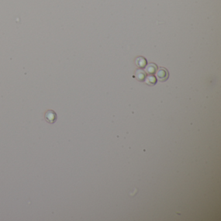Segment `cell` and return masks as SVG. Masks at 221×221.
<instances>
[{"label": "cell", "mask_w": 221, "mask_h": 221, "mask_svg": "<svg viewBox=\"0 0 221 221\" xmlns=\"http://www.w3.org/2000/svg\"><path fill=\"white\" fill-rule=\"evenodd\" d=\"M44 119L47 123L49 124L55 123L57 120V115L56 112L53 110H47L44 113Z\"/></svg>", "instance_id": "1"}, {"label": "cell", "mask_w": 221, "mask_h": 221, "mask_svg": "<svg viewBox=\"0 0 221 221\" xmlns=\"http://www.w3.org/2000/svg\"><path fill=\"white\" fill-rule=\"evenodd\" d=\"M146 82L149 85H154L156 83V78H155L154 76L150 75L147 78Z\"/></svg>", "instance_id": "4"}, {"label": "cell", "mask_w": 221, "mask_h": 221, "mask_svg": "<svg viewBox=\"0 0 221 221\" xmlns=\"http://www.w3.org/2000/svg\"><path fill=\"white\" fill-rule=\"evenodd\" d=\"M137 75H138V77H137V78H138V79L139 81L144 80L145 78V77H146V75H145L144 71H143L141 70L138 71V74H137Z\"/></svg>", "instance_id": "6"}, {"label": "cell", "mask_w": 221, "mask_h": 221, "mask_svg": "<svg viewBox=\"0 0 221 221\" xmlns=\"http://www.w3.org/2000/svg\"><path fill=\"white\" fill-rule=\"evenodd\" d=\"M138 61V63H137V65H138L140 67H144L145 65H146L147 61L144 58H138L137 59Z\"/></svg>", "instance_id": "5"}, {"label": "cell", "mask_w": 221, "mask_h": 221, "mask_svg": "<svg viewBox=\"0 0 221 221\" xmlns=\"http://www.w3.org/2000/svg\"><path fill=\"white\" fill-rule=\"evenodd\" d=\"M156 69H157L156 65L152 64L148 65V66L146 68V71L148 73L152 74V73H154L155 72H156Z\"/></svg>", "instance_id": "3"}, {"label": "cell", "mask_w": 221, "mask_h": 221, "mask_svg": "<svg viewBox=\"0 0 221 221\" xmlns=\"http://www.w3.org/2000/svg\"><path fill=\"white\" fill-rule=\"evenodd\" d=\"M156 76L160 81H162V82L165 81L169 77L168 71H167L165 68H160L157 71Z\"/></svg>", "instance_id": "2"}]
</instances>
